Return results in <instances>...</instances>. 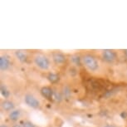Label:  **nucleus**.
Returning a JSON list of instances; mask_svg holds the SVG:
<instances>
[{
  "label": "nucleus",
  "instance_id": "obj_1",
  "mask_svg": "<svg viewBox=\"0 0 127 127\" xmlns=\"http://www.w3.org/2000/svg\"><path fill=\"white\" fill-rule=\"evenodd\" d=\"M33 64L41 71H47L50 70L52 66L51 59L46 54L42 52H36L32 56Z\"/></svg>",
  "mask_w": 127,
  "mask_h": 127
},
{
  "label": "nucleus",
  "instance_id": "obj_2",
  "mask_svg": "<svg viewBox=\"0 0 127 127\" xmlns=\"http://www.w3.org/2000/svg\"><path fill=\"white\" fill-rule=\"evenodd\" d=\"M82 65L92 72H95L100 68V63L97 58L90 53L84 54L82 56Z\"/></svg>",
  "mask_w": 127,
  "mask_h": 127
},
{
  "label": "nucleus",
  "instance_id": "obj_3",
  "mask_svg": "<svg viewBox=\"0 0 127 127\" xmlns=\"http://www.w3.org/2000/svg\"><path fill=\"white\" fill-rule=\"evenodd\" d=\"M23 101L28 107L32 109H40L41 108V101L32 93H26L23 95Z\"/></svg>",
  "mask_w": 127,
  "mask_h": 127
},
{
  "label": "nucleus",
  "instance_id": "obj_4",
  "mask_svg": "<svg viewBox=\"0 0 127 127\" xmlns=\"http://www.w3.org/2000/svg\"><path fill=\"white\" fill-rule=\"evenodd\" d=\"M51 57H52V62L57 66L64 65L68 60L66 54H64L63 52H58V51L52 52Z\"/></svg>",
  "mask_w": 127,
  "mask_h": 127
},
{
  "label": "nucleus",
  "instance_id": "obj_5",
  "mask_svg": "<svg viewBox=\"0 0 127 127\" xmlns=\"http://www.w3.org/2000/svg\"><path fill=\"white\" fill-rule=\"evenodd\" d=\"M101 57L107 63H114L117 59V54L114 50L105 49L101 52Z\"/></svg>",
  "mask_w": 127,
  "mask_h": 127
},
{
  "label": "nucleus",
  "instance_id": "obj_6",
  "mask_svg": "<svg viewBox=\"0 0 127 127\" xmlns=\"http://www.w3.org/2000/svg\"><path fill=\"white\" fill-rule=\"evenodd\" d=\"M11 57L8 54H2L0 57V70L2 72L8 71L11 67Z\"/></svg>",
  "mask_w": 127,
  "mask_h": 127
},
{
  "label": "nucleus",
  "instance_id": "obj_7",
  "mask_svg": "<svg viewBox=\"0 0 127 127\" xmlns=\"http://www.w3.org/2000/svg\"><path fill=\"white\" fill-rule=\"evenodd\" d=\"M40 94L42 97L45 98L47 100H53V95H54V90L51 87L45 86L42 87L40 89Z\"/></svg>",
  "mask_w": 127,
  "mask_h": 127
},
{
  "label": "nucleus",
  "instance_id": "obj_8",
  "mask_svg": "<svg viewBox=\"0 0 127 127\" xmlns=\"http://www.w3.org/2000/svg\"><path fill=\"white\" fill-rule=\"evenodd\" d=\"M1 109L2 111L7 113H9L12 111H13L14 109H16V105L13 100H3L1 101Z\"/></svg>",
  "mask_w": 127,
  "mask_h": 127
},
{
  "label": "nucleus",
  "instance_id": "obj_9",
  "mask_svg": "<svg viewBox=\"0 0 127 127\" xmlns=\"http://www.w3.org/2000/svg\"><path fill=\"white\" fill-rule=\"evenodd\" d=\"M14 57H16L17 60L21 62V63H26L28 62V55L27 52L23 51V50H15L13 52Z\"/></svg>",
  "mask_w": 127,
  "mask_h": 127
},
{
  "label": "nucleus",
  "instance_id": "obj_10",
  "mask_svg": "<svg viewBox=\"0 0 127 127\" xmlns=\"http://www.w3.org/2000/svg\"><path fill=\"white\" fill-rule=\"evenodd\" d=\"M22 110L16 108L8 114V118L10 121L13 122V123H17L22 116Z\"/></svg>",
  "mask_w": 127,
  "mask_h": 127
},
{
  "label": "nucleus",
  "instance_id": "obj_11",
  "mask_svg": "<svg viewBox=\"0 0 127 127\" xmlns=\"http://www.w3.org/2000/svg\"><path fill=\"white\" fill-rule=\"evenodd\" d=\"M0 92H1V95L3 97V100H8L11 97V92L5 84H3V83L1 84Z\"/></svg>",
  "mask_w": 127,
  "mask_h": 127
},
{
  "label": "nucleus",
  "instance_id": "obj_12",
  "mask_svg": "<svg viewBox=\"0 0 127 127\" xmlns=\"http://www.w3.org/2000/svg\"><path fill=\"white\" fill-rule=\"evenodd\" d=\"M70 61L71 64L76 66H80L82 65V56H80L78 54H73L70 57Z\"/></svg>",
  "mask_w": 127,
  "mask_h": 127
},
{
  "label": "nucleus",
  "instance_id": "obj_13",
  "mask_svg": "<svg viewBox=\"0 0 127 127\" xmlns=\"http://www.w3.org/2000/svg\"><path fill=\"white\" fill-rule=\"evenodd\" d=\"M47 79L51 84H57L60 81V76L55 72H48L47 75Z\"/></svg>",
  "mask_w": 127,
  "mask_h": 127
},
{
  "label": "nucleus",
  "instance_id": "obj_14",
  "mask_svg": "<svg viewBox=\"0 0 127 127\" xmlns=\"http://www.w3.org/2000/svg\"><path fill=\"white\" fill-rule=\"evenodd\" d=\"M62 96H63V99H69L71 98V89L70 87L68 86H64L62 89Z\"/></svg>",
  "mask_w": 127,
  "mask_h": 127
},
{
  "label": "nucleus",
  "instance_id": "obj_15",
  "mask_svg": "<svg viewBox=\"0 0 127 127\" xmlns=\"http://www.w3.org/2000/svg\"><path fill=\"white\" fill-rule=\"evenodd\" d=\"M53 100H55L57 102H60L61 100H63V96H62V92H60V91H54Z\"/></svg>",
  "mask_w": 127,
  "mask_h": 127
},
{
  "label": "nucleus",
  "instance_id": "obj_16",
  "mask_svg": "<svg viewBox=\"0 0 127 127\" xmlns=\"http://www.w3.org/2000/svg\"><path fill=\"white\" fill-rule=\"evenodd\" d=\"M20 124L22 125L23 127H37V126L32 122L29 120H23L22 121L20 122Z\"/></svg>",
  "mask_w": 127,
  "mask_h": 127
},
{
  "label": "nucleus",
  "instance_id": "obj_17",
  "mask_svg": "<svg viewBox=\"0 0 127 127\" xmlns=\"http://www.w3.org/2000/svg\"><path fill=\"white\" fill-rule=\"evenodd\" d=\"M12 127H23V126L20 123H14L13 126H12Z\"/></svg>",
  "mask_w": 127,
  "mask_h": 127
},
{
  "label": "nucleus",
  "instance_id": "obj_18",
  "mask_svg": "<svg viewBox=\"0 0 127 127\" xmlns=\"http://www.w3.org/2000/svg\"><path fill=\"white\" fill-rule=\"evenodd\" d=\"M103 127H118L116 125H112V124H108V125H105Z\"/></svg>",
  "mask_w": 127,
  "mask_h": 127
},
{
  "label": "nucleus",
  "instance_id": "obj_19",
  "mask_svg": "<svg viewBox=\"0 0 127 127\" xmlns=\"http://www.w3.org/2000/svg\"><path fill=\"white\" fill-rule=\"evenodd\" d=\"M0 127H10L7 123H1L0 125Z\"/></svg>",
  "mask_w": 127,
  "mask_h": 127
},
{
  "label": "nucleus",
  "instance_id": "obj_20",
  "mask_svg": "<svg viewBox=\"0 0 127 127\" xmlns=\"http://www.w3.org/2000/svg\"><path fill=\"white\" fill-rule=\"evenodd\" d=\"M124 54H125V56H126V59H127V49H126V50H124Z\"/></svg>",
  "mask_w": 127,
  "mask_h": 127
},
{
  "label": "nucleus",
  "instance_id": "obj_21",
  "mask_svg": "<svg viewBox=\"0 0 127 127\" xmlns=\"http://www.w3.org/2000/svg\"><path fill=\"white\" fill-rule=\"evenodd\" d=\"M126 76H127V72H126Z\"/></svg>",
  "mask_w": 127,
  "mask_h": 127
}]
</instances>
